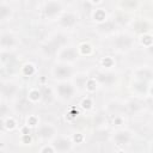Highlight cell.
Returning a JSON list of instances; mask_svg holds the SVG:
<instances>
[{"mask_svg":"<svg viewBox=\"0 0 153 153\" xmlns=\"http://www.w3.org/2000/svg\"><path fill=\"white\" fill-rule=\"evenodd\" d=\"M66 37L62 35H55L53 37H50V39H48L43 45H42V51L45 55H53L55 53H57L59 50L62 49L63 44L66 43Z\"/></svg>","mask_w":153,"mask_h":153,"instance_id":"cell-1","label":"cell"},{"mask_svg":"<svg viewBox=\"0 0 153 153\" xmlns=\"http://www.w3.org/2000/svg\"><path fill=\"white\" fill-rule=\"evenodd\" d=\"M43 14L48 19L59 18L63 11V4L61 1H47L43 4Z\"/></svg>","mask_w":153,"mask_h":153,"instance_id":"cell-2","label":"cell"},{"mask_svg":"<svg viewBox=\"0 0 153 153\" xmlns=\"http://www.w3.org/2000/svg\"><path fill=\"white\" fill-rule=\"evenodd\" d=\"M112 44L115 49L120 51H127L130 50L131 47L134 45V37L129 33H120L114 38Z\"/></svg>","mask_w":153,"mask_h":153,"instance_id":"cell-3","label":"cell"},{"mask_svg":"<svg viewBox=\"0 0 153 153\" xmlns=\"http://www.w3.org/2000/svg\"><path fill=\"white\" fill-rule=\"evenodd\" d=\"M72 73H73L72 67L65 62L57 63L53 68V76L57 80H61V81H66V79H68L72 75Z\"/></svg>","mask_w":153,"mask_h":153,"instance_id":"cell-4","label":"cell"},{"mask_svg":"<svg viewBox=\"0 0 153 153\" xmlns=\"http://www.w3.org/2000/svg\"><path fill=\"white\" fill-rule=\"evenodd\" d=\"M75 92V88L74 86L71 84V82H67V81H61L57 84L56 86V93L57 96L63 99V100H69L73 98V94Z\"/></svg>","mask_w":153,"mask_h":153,"instance_id":"cell-5","label":"cell"},{"mask_svg":"<svg viewBox=\"0 0 153 153\" xmlns=\"http://www.w3.org/2000/svg\"><path fill=\"white\" fill-rule=\"evenodd\" d=\"M78 23V16L73 12H65L59 17V24L65 29H73Z\"/></svg>","mask_w":153,"mask_h":153,"instance_id":"cell-6","label":"cell"},{"mask_svg":"<svg viewBox=\"0 0 153 153\" xmlns=\"http://www.w3.org/2000/svg\"><path fill=\"white\" fill-rule=\"evenodd\" d=\"M51 148L56 153H67L72 149V142L68 139L63 137V136H59L53 141V147Z\"/></svg>","mask_w":153,"mask_h":153,"instance_id":"cell-7","label":"cell"},{"mask_svg":"<svg viewBox=\"0 0 153 153\" xmlns=\"http://www.w3.org/2000/svg\"><path fill=\"white\" fill-rule=\"evenodd\" d=\"M78 55H79V53H78V49L75 47H66L59 51V57L65 63L75 61L78 59Z\"/></svg>","mask_w":153,"mask_h":153,"instance_id":"cell-8","label":"cell"},{"mask_svg":"<svg viewBox=\"0 0 153 153\" xmlns=\"http://www.w3.org/2000/svg\"><path fill=\"white\" fill-rule=\"evenodd\" d=\"M131 140V133L128 130H118L112 136V141L115 142V145L117 146H124L128 145Z\"/></svg>","mask_w":153,"mask_h":153,"instance_id":"cell-9","label":"cell"},{"mask_svg":"<svg viewBox=\"0 0 153 153\" xmlns=\"http://www.w3.org/2000/svg\"><path fill=\"white\" fill-rule=\"evenodd\" d=\"M55 133H56V129H55V127L54 126H51V124H48V123H45V124H42L39 128H38V136L41 137V139H43V140H50V139H53L54 136H55Z\"/></svg>","mask_w":153,"mask_h":153,"instance_id":"cell-10","label":"cell"},{"mask_svg":"<svg viewBox=\"0 0 153 153\" xmlns=\"http://www.w3.org/2000/svg\"><path fill=\"white\" fill-rule=\"evenodd\" d=\"M94 81L103 85H111L116 81V75L109 72H99L94 75Z\"/></svg>","mask_w":153,"mask_h":153,"instance_id":"cell-11","label":"cell"},{"mask_svg":"<svg viewBox=\"0 0 153 153\" xmlns=\"http://www.w3.org/2000/svg\"><path fill=\"white\" fill-rule=\"evenodd\" d=\"M17 44V39L12 33H2L0 36V47L4 49H11Z\"/></svg>","mask_w":153,"mask_h":153,"instance_id":"cell-12","label":"cell"},{"mask_svg":"<svg viewBox=\"0 0 153 153\" xmlns=\"http://www.w3.org/2000/svg\"><path fill=\"white\" fill-rule=\"evenodd\" d=\"M13 16V8L8 2L0 1V22L8 20Z\"/></svg>","mask_w":153,"mask_h":153,"instance_id":"cell-13","label":"cell"},{"mask_svg":"<svg viewBox=\"0 0 153 153\" xmlns=\"http://www.w3.org/2000/svg\"><path fill=\"white\" fill-rule=\"evenodd\" d=\"M135 76H136L137 81L148 82V81H151V79H152V69H151L149 67H141V68L136 69Z\"/></svg>","mask_w":153,"mask_h":153,"instance_id":"cell-14","label":"cell"},{"mask_svg":"<svg viewBox=\"0 0 153 153\" xmlns=\"http://www.w3.org/2000/svg\"><path fill=\"white\" fill-rule=\"evenodd\" d=\"M147 82H143V81H136L133 87L135 88V91H137L139 93H145L147 91V86H146Z\"/></svg>","mask_w":153,"mask_h":153,"instance_id":"cell-15","label":"cell"},{"mask_svg":"<svg viewBox=\"0 0 153 153\" xmlns=\"http://www.w3.org/2000/svg\"><path fill=\"white\" fill-rule=\"evenodd\" d=\"M137 5L139 2L136 1H121L120 2V6H122L124 10H134Z\"/></svg>","mask_w":153,"mask_h":153,"instance_id":"cell-16","label":"cell"},{"mask_svg":"<svg viewBox=\"0 0 153 153\" xmlns=\"http://www.w3.org/2000/svg\"><path fill=\"white\" fill-rule=\"evenodd\" d=\"M16 90H17V87L13 84H7V85L4 86V93L6 96H12L16 92Z\"/></svg>","mask_w":153,"mask_h":153,"instance_id":"cell-17","label":"cell"},{"mask_svg":"<svg viewBox=\"0 0 153 153\" xmlns=\"http://www.w3.org/2000/svg\"><path fill=\"white\" fill-rule=\"evenodd\" d=\"M79 51L81 53V54H90L91 51H92V48H91V45L88 44V43H82L80 47H79Z\"/></svg>","mask_w":153,"mask_h":153,"instance_id":"cell-18","label":"cell"},{"mask_svg":"<svg viewBox=\"0 0 153 153\" xmlns=\"http://www.w3.org/2000/svg\"><path fill=\"white\" fill-rule=\"evenodd\" d=\"M41 92L38 91V90H31L30 91V93H29V98L31 99V100H38L39 98H41Z\"/></svg>","mask_w":153,"mask_h":153,"instance_id":"cell-19","label":"cell"},{"mask_svg":"<svg viewBox=\"0 0 153 153\" xmlns=\"http://www.w3.org/2000/svg\"><path fill=\"white\" fill-rule=\"evenodd\" d=\"M8 111H10L8 106H7L5 103H0V118H1V117H4L5 115H7V114H8Z\"/></svg>","mask_w":153,"mask_h":153,"instance_id":"cell-20","label":"cell"},{"mask_svg":"<svg viewBox=\"0 0 153 153\" xmlns=\"http://www.w3.org/2000/svg\"><path fill=\"white\" fill-rule=\"evenodd\" d=\"M142 43L145 44V45H147V47H149L151 44H152V37L149 36V35H143V37H142Z\"/></svg>","mask_w":153,"mask_h":153,"instance_id":"cell-21","label":"cell"},{"mask_svg":"<svg viewBox=\"0 0 153 153\" xmlns=\"http://www.w3.org/2000/svg\"><path fill=\"white\" fill-rule=\"evenodd\" d=\"M33 72H35V68H33L32 65H26V66L24 67V73H25L26 75H31Z\"/></svg>","mask_w":153,"mask_h":153,"instance_id":"cell-22","label":"cell"},{"mask_svg":"<svg viewBox=\"0 0 153 153\" xmlns=\"http://www.w3.org/2000/svg\"><path fill=\"white\" fill-rule=\"evenodd\" d=\"M4 126H5L7 129H13L14 126H16V123H14V121H13L12 118H8L6 122H4Z\"/></svg>","mask_w":153,"mask_h":153,"instance_id":"cell-23","label":"cell"},{"mask_svg":"<svg viewBox=\"0 0 153 153\" xmlns=\"http://www.w3.org/2000/svg\"><path fill=\"white\" fill-rule=\"evenodd\" d=\"M91 105H92L91 99L86 98V99H84V100H82V108H85V109H90V108H91Z\"/></svg>","mask_w":153,"mask_h":153,"instance_id":"cell-24","label":"cell"},{"mask_svg":"<svg viewBox=\"0 0 153 153\" xmlns=\"http://www.w3.org/2000/svg\"><path fill=\"white\" fill-rule=\"evenodd\" d=\"M41 153H54V149L53 148H50V147H45V148H43L42 149V152Z\"/></svg>","mask_w":153,"mask_h":153,"instance_id":"cell-25","label":"cell"},{"mask_svg":"<svg viewBox=\"0 0 153 153\" xmlns=\"http://www.w3.org/2000/svg\"><path fill=\"white\" fill-rule=\"evenodd\" d=\"M2 126H4V121H2V120H1V118H0V128H1V127H2Z\"/></svg>","mask_w":153,"mask_h":153,"instance_id":"cell-26","label":"cell"},{"mask_svg":"<svg viewBox=\"0 0 153 153\" xmlns=\"http://www.w3.org/2000/svg\"><path fill=\"white\" fill-rule=\"evenodd\" d=\"M0 153H6V152H4V151H0Z\"/></svg>","mask_w":153,"mask_h":153,"instance_id":"cell-27","label":"cell"}]
</instances>
